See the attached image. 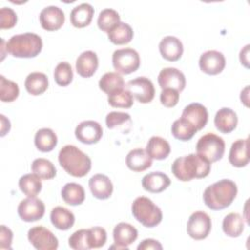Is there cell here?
Listing matches in <instances>:
<instances>
[{
    "instance_id": "cell-20",
    "label": "cell",
    "mask_w": 250,
    "mask_h": 250,
    "mask_svg": "<svg viewBox=\"0 0 250 250\" xmlns=\"http://www.w3.org/2000/svg\"><path fill=\"white\" fill-rule=\"evenodd\" d=\"M99 66L98 56L93 51H85L76 59L75 68L77 73L84 78L94 75Z\"/></svg>"
},
{
    "instance_id": "cell-33",
    "label": "cell",
    "mask_w": 250,
    "mask_h": 250,
    "mask_svg": "<svg viewBox=\"0 0 250 250\" xmlns=\"http://www.w3.org/2000/svg\"><path fill=\"white\" fill-rule=\"evenodd\" d=\"M19 188L27 197H36L42 189L41 179L34 173L25 174L20 178Z\"/></svg>"
},
{
    "instance_id": "cell-10",
    "label": "cell",
    "mask_w": 250,
    "mask_h": 250,
    "mask_svg": "<svg viewBox=\"0 0 250 250\" xmlns=\"http://www.w3.org/2000/svg\"><path fill=\"white\" fill-rule=\"evenodd\" d=\"M126 87L132 96L142 104L150 103L154 98L155 89L153 83L147 77H136L128 81Z\"/></svg>"
},
{
    "instance_id": "cell-13",
    "label": "cell",
    "mask_w": 250,
    "mask_h": 250,
    "mask_svg": "<svg viewBox=\"0 0 250 250\" xmlns=\"http://www.w3.org/2000/svg\"><path fill=\"white\" fill-rule=\"evenodd\" d=\"M200 69L209 75H217L221 73L226 66V59L223 53L216 50L204 52L199 58Z\"/></svg>"
},
{
    "instance_id": "cell-15",
    "label": "cell",
    "mask_w": 250,
    "mask_h": 250,
    "mask_svg": "<svg viewBox=\"0 0 250 250\" xmlns=\"http://www.w3.org/2000/svg\"><path fill=\"white\" fill-rule=\"evenodd\" d=\"M64 13L58 6H48L44 8L39 15V21L42 28L47 31L60 29L64 23Z\"/></svg>"
},
{
    "instance_id": "cell-43",
    "label": "cell",
    "mask_w": 250,
    "mask_h": 250,
    "mask_svg": "<svg viewBox=\"0 0 250 250\" xmlns=\"http://www.w3.org/2000/svg\"><path fill=\"white\" fill-rule=\"evenodd\" d=\"M18 21L16 12L7 7H3L0 10V28L9 29L16 25Z\"/></svg>"
},
{
    "instance_id": "cell-6",
    "label": "cell",
    "mask_w": 250,
    "mask_h": 250,
    "mask_svg": "<svg viewBox=\"0 0 250 250\" xmlns=\"http://www.w3.org/2000/svg\"><path fill=\"white\" fill-rule=\"evenodd\" d=\"M224 140L214 133L203 135L196 144V153L206 158L210 163L221 160L225 153Z\"/></svg>"
},
{
    "instance_id": "cell-1",
    "label": "cell",
    "mask_w": 250,
    "mask_h": 250,
    "mask_svg": "<svg viewBox=\"0 0 250 250\" xmlns=\"http://www.w3.org/2000/svg\"><path fill=\"white\" fill-rule=\"evenodd\" d=\"M171 170L178 180L188 182L207 177L211 170V163L197 153H190L175 159Z\"/></svg>"
},
{
    "instance_id": "cell-37",
    "label": "cell",
    "mask_w": 250,
    "mask_h": 250,
    "mask_svg": "<svg viewBox=\"0 0 250 250\" xmlns=\"http://www.w3.org/2000/svg\"><path fill=\"white\" fill-rule=\"evenodd\" d=\"M31 171L42 180H51L57 174L55 165L46 158L34 159L31 164Z\"/></svg>"
},
{
    "instance_id": "cell-11",
    "label": "cell",
    "mask_w": 250,
    "mask_h": 250,
    "mask_svg": "<svg viewBox=\"0 0 250 250\" xmlns=\"http://www.w3.org/2000/svg\"><path fill=\"white\" fill-rule=\"evenodd\" d=\"M18 214L24 222H35L43 218L45 214V205L41 199L27 197L20 202L18 206Z\"/></svg>"
},
{
    "instance_id": "cell-16",
    "label": "cell",
    "mask_w": 250,
    "mask_h": 250,
    "mask_svg": "<svg viewBox=\"0 0 250 250\" xmlns=\"http://www.w3.org/2000/svg\"><path fill=\"white\" fill-rule=\"evenodd\" d=\"M181 117L192 124L198 131L203 129L207 124L208 111L203 104L199 103H192L184 108Z\"/></svg>"
},
{
    "instance_id": "cell-36",
    "label": "cell",
    "mask_w": 250,
    "mask_h": 250,
    "mask_svg": "<svg viewBox=\"0 0 250 250\" xmlns=\"http://www.w3.org/2000/svg\"><path fill=\"white\" fill-rule=\"evenodd\" d=\"M68 245L74 250H87L93 248L90 229H82L74 231L68 238Z\"/></svg>"
},
{
    "instance_id": "cell-32",
    "label": "cell",
    "mask_w": 250,
    "mask_h": 250,
    "mask_svg": "<svg viewBox=\"0 0 250 250\" xmlns=\"http://www.w3.org/2000/svg\"><path fill=\"white\" fill-rule=\"evenodd\" d=\"M222 228L226 235L238 237L244 230L243 218L238 213H229L224 218Z\"/></svg>"
},
{
    "instance_id": "cell-46",
    "label": "cell",
    "mask_w": 250,
    "mask_h": 250,
    "mask_svg": "<svg viewBox=\"0 0 250 250\" xmlns=\"http://www.w3.org/2000/svg\"><path fill=\"white\" fill-rule=\"evenodd\" d=\"M12 240H13L12 230L8 227L1 225V228H0V249H11Z\"/></svg>"
},
{
    "instance_id": "cell-25",
    "label": "cell",
    "mask_w": 250,
    "mask_h": 250,
    "mask_svg": "<svg viewBox=\"0 0 250 250\" xmlns=\"http://www.w3.org/2000/svg\"><path fill=\"white\" fill-rule=\"evenodd\" d=\"M94 16V8L89 3H82L75 6L70 12V22L77 28L89 25Z\"/></svg>"
},
{
    "instance_id": "cell-24",
    "label": "cell",
    "mask_w": 250,
    "mask_h": 250,
    "mask_svg": "<svg viewBox=\"0 0 250 250\" xmlns=\"http://www.w3.org/2000/svg\"><path fill=\"white\" fill-rule=\"evenodd\" d=\"M152 164V159L146 153V149L134 148L126 156V165L134 172H143L148 169Z\"/></svg>"
},
{
    "instance_id": "cell-17",
    "label": "cell",
    "mask_w": 250,
    "mask_h": 250,
    "mask_svg": "<svg viewBox=\"0 0 250 250\" xmlns=\"http://www.w3.org/2000/svg\"><path fill=\"white\" fill-rule=\"evenodd\" d=\"M138 237V230L128 223L121 222L113 229V240L117 249H128Z\"/></svg>"
},
{
    "instance_id": "cell-28",
    "label": "cell",
    "mask_w": 250,
    "mask_h": 250,
    "mask_svg": "<svg viewBox=\"0 0 250 250\" xmlns=\"http://www.w3.org/2000/svg\"><path fill=\"white\" fill-rule=\"evenodd\" d=\"M48 77L43 72H31L26 76L24 81L25 90L32 96L42 95L48 89Z\"/></svg>"
},
{
    "instance_id": "cell-2",
    "label": "cell",
    "mask_w": 250,
    "mask_h": 250,
    "mask_svg": "<svg viewBox=\"0 0 250 250\" xmlns=\"http://www.w3.org/2000/svg\"><path fill=\"white\" fill-rule=\"evenodd\" d=\"M236 194V184L231 180L223 179L205 188L203 192V201L211 210H223L232 203Z\"/></svg>"
},
{
    "instance_id": "cell-14",
    "label": "cell",
    "mask_w": 250,
    "mask_h": 250,
    "mask_svg": "<svg viewBox=\"0 0 250 250\" xmlns=\"http://www.w3.org/2000/svg\"><path fill=\"white\" fill-rule=\"evenodd\" d=\"M157 81L162 90L171 88L182 92L186 87V77L184 73L175 67H165L161 69Z\"/></svg>"
},
{
    "instance_id": "cell-38",
    "label": "cell",
    "mask_w": 250,
    "mask_h": 250,
    "mask_svg": "<svg viewBox=\"0 0 250 250\" xmlns=\"http://www.w3.org/2000/svg\"><path fill=\"white\" fill-rule=\"evenodd\" d=\"M107 102L112 107L130 108L134 104V97L127 89H119L107 95Z\"/></svg>"
},
{
    "instance_id": "cell-42",
    "label": "cell",
    "mask_w": 250,
    "mask_h": 250,
    "mask_svg": "<svg viewBox=\"0 0 250 250\" xmlns=\"http://www.w3.org/2000/svg\"><path fill=\"white\" fill-rule=\"evenodd\" d=\"M127 122H131V116L126 112L111 111L105 117V124L109 129H114L122 124H126Z\"/></svg>"
},
{
    "instance_id": "cell-47",
    "label": "cell",
    "mask_w": 250,
    "mask_h": 250,
    "mask_svg": "<svg viewBox=\"0 0 250 250\" xmlns=\"http://www.w3.org/2000/svg\"><path fill=\"white\" fill-rule=\"evenodd\" d=\"M138 250H149V249H153V250H161L162 249V245L160 244L159 241L152 239V238H146L144 239L137 247Z\"/></svg>"
},
{
    "instance_id": "cell-3",
    "label": "cell",
    "mask_w": 250,
    "mask_h": 250,
    "mask_svg": "<svg viewBox=\"0 0 250 250\" xmlns=\"http://www.w3.org/2000/svg\"><path fill=\"white\" fill-rule=\"evenodd\" d=\"M59 163L64 171L72 177L81 178L86 176L92 167L90 157L77 146L66 145L59 152Z\"/></svg>"
},
{
    "instance_id": "cell-27",
    "label": "cell",
    "mask_w": 250,
    "mask_h": 250,
    "mask_svg": "<svg viewBox=\"0 0 250 250\" xmlns=\"http://www.w3.org/2000/svg\"><path fill=\"white\" fill-rule=\"evenodd\" d=\"M146 151L151 159L163 160L170 154L171 147L165 139L158 136H153L148 140L146 146Z\"/></svg>"
},
{
    "instance_id": "cell-49",
    "label": "cell",
    "mask_w": 250,
    "mask_h": 250,
    "mask_svg": "<svg viewBox=\"0 0 250 250\" xmlns=\"http://www.w3.org/2000/svg\"><path fill=\"white\" fill-rule=\"evenodd\" d=\"M0 119H1V137H4L11 129V123L9 121V119L6 118L5 115L1 114L0 115Z\"/></svg>"
},
{
    "instance_id": "cell-9",
    "label": "cell",
    "mask_w": 250,
    "mask_h": 250,
    "mask_svg": "<svg viewBox=\"0 0 250 250\" xmlns=\"http://www.w3.org/2000/svg\"><path fill=\"white\" fill-rule=\"evenodd\" d=\"M27 238L38 250H55L59 246V241L55 234L43 226L31 228L27 232Z\"/></svg>"
},
{
    "instance_id": "cell-39",
    "label": "cell",
    "mask_w": 250,
    "mask_h": 250,
    "mask_svg": "<svg viewBox=\"0 0 250 250\" xmlns=\"http://www.w3.org/2000/svg\"><path fill=\"white\" fill-rule=\"evenodd\" d=\"M118 22H120L119 14L115 10L109 8L101 11L97 21L99 28L106 33Z\"/></svg>"
},
{
    "instance_id": "cell-8",
    "label": "cell",
    "mask_w": 250,
    "mask_h": 250,
    "mask_svg": "<svg viewBox=\"0 0 250 250\" xmlns=\"http://www.w3.org/2000/svg\"><path fill=\"white\" fill-rule=\"evenodd\" d=\"M211 228V218L207 213L203 211L193 212L189 216L187 224L188 234L195 240L205 239L209 235Z\"/></svg>"
},
{
    "instance_id": "cell-12",
    "label": "cell",
    "mask_w": 250,
    "mask_h": 250,
    "mask_svg": "<svg viewBox=\"0 0 250 250\" xmlns=\"http://www.w3.org/2000/svg\"><path fill=\"white\" fill-rule=\"evenodd\" d=\"M76 139L86 145L98 143L103 136V127L94 120H85L80 122L74 131Z\"/></svg>"
},
{
    "instance_id": "cell-4",
    "label": "cell",
    "mask_w": 250,
    "mask_h": 250,
    "mask_svg": "<svg viewBox=\"0 0 250 250\" xmlns=\"http://www.w3.org/2000/svg\"><path fill=\"white\" fill-rule=\"evenodd\" d=\"M43 42L39 35L25 32L12 36L6 43V51L16 58H34L42 51Z\"/></svg>"
},
{
    "instance_id": "cell-48",
    "label": "cell",
    "mask_w": 250,
    "mask_h": 250,
    "mask_svg": "<svg viewBox=\"0 0 250 250\" xmlns=\"http://www.w3.org/2000/svg\"><path fill=\"white\" fill-rule=\"evenodd\" d=\"M249 44H247L243 49H241L239 53V60L241 64H243L246 68L249 67Z\"/></svg>"
},
{
    "instance_id": "cell-18",
    "label": "cell",
    "mask_w": 250,
    "mask_h": 250,
    "mask_svg": "<svg viewBox=\"0 0 250 250\" xmlns=\"http://www.w3.org/2000/svg\"><path fill=\"white\" fill-rule=\"evenodd\" d=\"M158 47L162 58L169 62L178 61L184 52V47L181 40L171 35L162 38Z\"/></svg>"
},
{
    "instance_id": "cell-22",
    "label": "cell",
    "mask_w": 250,
    "mask_h": 250,
    "mask_svg": "<svg viewBox=\"0 0 250 250\" xmlns=\"http://www.w3.org/2000/svg\"><path fill=\"white\" fill-rule=\"evenodd\" d=\"M238 118L236 113L229 107L220 108L214 118V124L221 133L229 134L232 132L237 125Z\"/></svg>"
},
{
    "instance_id": "cell-44",
    "label": "cell",
    "mask_w": 250,
    "mask_h": 250,
    "mask_svg": "<svg viewBox=\"0 0 250 250\" xmlns=\"http://www.w3.org/2000/svg\"><path fill=\"white\" fill-rule=\"evenodd\" d=\"M180 99V92L175 89L166 88L163 89L160 93V103L166 107L175 106Z\"/></svg>"
},
{
    "instance_id": "cell-40",
    "label": "cell",
    "mask_w": 250,
    "mask_h": 250,
    "mask_svg": "<svg viewBox=\"0 0 250 250\" xmlns=\"http://www.w3.org/2000/svg\"><path fill=\"white\" fill-rule=\"evenodd\" d=\"M19 94L18 84L0 75V100L5 103H11L19 97Z\"/></svg>"
},
{
    "instance_id": "cell-50",
    "label": "cell",
    "mask_w": 250,
    "mask_h": 250,
    "mask_svg": "<svg viewBox=\"0 0 250 250\" xmlns=\"http://www.w3.org/2000/svg\"><path fill=\"white\" fill-rule=\"evenodd\" d=\"M248 90H249V87L247 86L243 91H241V94H240L241 103H243L246 106H248Z\"/></svg>"
},
{
    "instance_id": "cell-26",
    "label": "cell",
    "mask_w": 250,
    "mask_h": 250,
    "mask_svg": "<svg viewBox=\"0 0 250 250\" xmlns=\"http://www.w3.org/2000/svg\"><path fill=\"white\" fill-rule=\"evenodd\" d=\"M50 219L53 226L60 230L69 229L70 228H72L75 222V217L73 213L62 206H57L52 209Z\"/></svg>"
},
{
    "instance_id": "cell-31",
    "label": "cell",
    "mask_w": 250,
    "mask_h": 250,
    "mask_svg": "<svg viewBox=\"0 0 250 250\" xmlns=\"http://www.w3.org/2000/svg\"><path fill=\"white\" fill-rule=\"evenodd\" d=\"M133 28L126 22H118L108 32L109 41L115 45H125L133 39Z\"/></svg>"
},
{
    "instance_id": "cell-35",
    "label": "cell",
    "mask_w": 250,
    "mask_h": 250,
    "mask_svg": "<svg viewBox=\"0 0 250 250\" xmlns=\"http://www.w3.org/2000/svg\"><path fill=\"white\" fill-rule=\"evenodd\" d=\"M172 135L180 141L187 142L189 141L197 132L196 128L187 121L185 118L180 117L179 119L175 120L171 127Z\"/></svg>"
},
{
    "instance_id": "cell-5",
    "label": "cell",
    "mask_w": 250,
    "mask_h": 250,
    "mask_svg": "<svg viewBox=\"0 0 250 250\" xmlns=\"http://www.w3.org/2000/svg\"><path fill=\"white\" fill-rule=\"evenodd\" d=\"M134 218L144 227L153 228L162 221V212L149 198L146 196L137 197L131 206Z\"/></svg>"
},
{
    "instance_id": "cell-7",
    "label": "cell",
    "mask_w": 250,
    "mask_h": 250,
    "mask_svg": "<svg viewBox=\"0 0 250 250\" xmlns=\"http://www.w3.org/2000/svg\"><path fill=\"white\" fill-rule=\"evenodd\" d=\"M141 63L138 52L132 48L115 50L112 54V65L117 73L130 74L135 72Z\"/></svg>"
},
{
    "instance_id": "cell-19",
    "label": "cell",
    "mask_w": 250,
    "mask_h": 250,
    "mask_svg": "<svg viewBox=\"0 0 250 250\" xmlns=\"http://www.w3.org/2000/svg\"><path fill=\"white\" fill-rule=\"evenodd\" d=\"M89 188L94 197L98 199H107L113 191V185L109 178L104 174H96L89 180Z\"/></svg>"
},
{
    "instance_id": "cell-21",
    "label": "cell",
    "mask_w": 250,
    "mask_h": 250,
    "mask_svg": "<svg viewBox=\"0 0 250 250\" xmlns=\"http://www.w3.org/2000/svg\"><path fill=\"white\" fill-rule=\"evenodd\" d=\"M229 161L237 168L245 167L249 163L248 138L238 139L232 143L229 153Z\"/></svg>"
},
{
    "instance_id": "cell-30",
    "label": "cell",
    "mask_w": 250,
    "mask_h": 250,
    "mask_svg": "<svg viewBox=\"0 0 250 250\" xmlns=\"http://www.w3.org/2000/svg\"><path fill=\"white\" fill-rule=\"evenodd\" d=\"M61 195L63 201L71 206L80 205L85 200V191L81 185L76 183L65 184L62 190Z\"/></svg>"
},
{
    "instance_id": "cell-29",
    "label": "cell",
    "mask_w": 250,
    "mask_h": 250,
    "mask_svg": "<svg viewBox=\"0 0 250 250\" xmlns=\"http://www.w3.org/2000/svg\"><path fill=\"white\" fill-rule=\"evenodd\" d=\"M58 144L56 133L50 128L39 129L34 136V145L42 152L52 151Z\"/></svg>"
},
{
    "instance_id": "cell-34",
    "label": "cell",
    "mask_w": 250,
    "mask_h": 250,
    "mask_svg": "<svg viewBox=\"0 0 250 250\" xmlns=\"http://www.w3.org/2000/svg\"><path fill=\"white\" fill-rule=\"evenodd\" d=\"M124 86V79L117 72H106L101 77L99 81L100 89L106 95H109L119 89H123Z\"/></svg>"
},
{
    "instance_id": "cell-23",
    "label": "cell",
    "mask_w": 250,
    "mask_h": 250,
    "mask_svg": "<svg viewBox=\"0 0 250 250\" xmlns=\"http://www.w3.org/2000/svg\"><path fill=\"white\" fill-rule=\"evenodd\" d=\"M171 184L169 177L162 172H151L146 174L142 180L145 190L152 193H159L165 190Z\"/></svg>"
},
{
    "instance_id": "cell-45",
    "label": "cell",
    "mask_w": 250,
    "mask_h": 250,
    "mask_svg": "<svg viewBox=\"0 0 250 250\" xmlns=\"http://www.w3.org/2000/svg\"><path fill=\"white\" fill-rule=\"evenodd\" d=\"M92 240H93V248H100L104 246L106 242V231L102 227H92L90 228Z\"/></svg>"
},
{
    "instance_id": "cell-41",
    "label": "cell",
    "mask_w": 250,
    "mask_h": 250,
    "mask_svg": "<svg viewBox=\"0 0 250 250\" xmlns=\"http://www.w3.org/2000/svg\"><path fill=\"white\" fill-rule=\"evenodd\" d=\"M54 78L59 86L65 87L69 85L73 78V71L70 63L67 62H59L54 70Z\"/></svg>"
}]
</instances>
